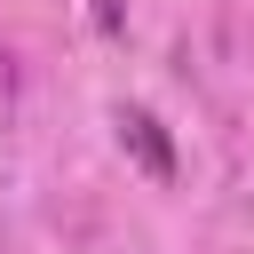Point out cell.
<instances>
[{
  "mask_svg": "<svg viewBox=\"0 0 254 254\" xmlns=\"http://www.w3.org/2000/svg\"><path fill=\"white\" fill-rule=\"evenodd\" d=\"M119 143L135 151V167H143L151 183H175V143H167V127H159V111L119 103Z\"/></svg>",
  "mask_w": 254,
  "mask_h": 254,
  "instance_id": "obj_1",
  "label": "cell"
}]
</instances>
